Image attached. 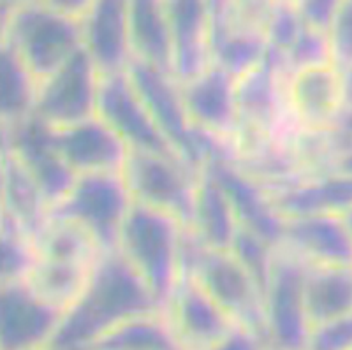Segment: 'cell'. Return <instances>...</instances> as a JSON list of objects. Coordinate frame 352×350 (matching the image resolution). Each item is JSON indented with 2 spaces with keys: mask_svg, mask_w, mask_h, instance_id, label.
<instances>
[{
  "mask_svg": "<svg viewBox=\"0 0 352 350\" xmlns=\"http://www.w3.org/2000/svg\"><path fill=\"white\" fill-rule=\"evenodd\" d=\"M162 307L118 250L97 259L85 291L62 318L52 350H92L115 327Z\"/></svg>",
  "mask_w": 352,
  "mask_h": 350,
  "instance_id": "obj_1",
  "label": "cell"
},
{
  "mask_svg": "<svg viewBox=\"0 0 352 350\" xmlns=\"http://www.w3.org/2000/svg\"><path fill=\"white\" fill-rule=\"evenodd\" d=\"M2 44L16 53L37 83H43L83 50L81 18L60 2L2 4Z\"/></svg>",
  "mask_w": 352,
  "mask_h": 350,
  "instance_id": "obj_2",
  "label": "cell"
},
{
  "mask_svg": "<svg viewBox=\"0 0 352 350\" xmlns=\"http://www.w3.org/2000/svg\"><path fill=\"white\" fill-rule=\"evenodd\" d=\"M185 229L175 217L134 203L122 229L118 252L134 267L162 310L182 276Z\"/></svg>",
  "mask_w": 352,
  "mask_h": 350,
  "instance_id": "obj_3",
  "label": "cell"
},
{
  "mask_svg": "<svg viewBox=\"0 0 352 350\" xmlns=\"http://www.w3.org/2000/svg\"><path fill=\"white\" fill-rule=\"evenodd\" d=\"M182 271L192 276L236 326L254 331L264 340V294L231 252L203 247L187 229Z\"/></svg>",
  "mask_w": 352,
  "mask_h": 350,
  "instance_id": "obj_4",
  "label": "cell"
},
{
  "mask_svg": "<svg viewBox=\"0 0 352 350\" xmlns=\"http://www.w3.org/2000/svg\"><path fill=\"white\" fill-rule=\"evenodd\" d=\"M132 204L124 175H83L78 176L65 199L50 211V217L83 229L104 254L118 250Z\"/></svg>",
  "mask_w": 352,
  "mask_h": 350,
  "instance_id": "obj_5",
  "label": "cell"
},
{
  "mask_svg": "<svg viewBox=\"0 0 352 350\" xmlns=\"http://www.w3.org/2000/svg\"><path fill=\"white\" fill-rule=\"evenodd\" d=\"M124 178L134 203L168 213L190 229L199 169L182 157L131 150Z\"/></svg>",
  "mask_w": 352,
  "mask_h": 350,
  "instance_id": "obj_6",
  "label": "cell"
},
{
  "mask_svg": "<svg viewBox=\"0 0 352 350\" xmlns=\"http://www.w3.org/2000/svg\"><path fill=\"white\" fill-rule=\"evenodd\" d=\"M270 2H210L212 65L240 80L268 55Z\"/></svg>",
  "mask_w": 352,
  "mask_h": 350,
  "instance_id": "obj_7",
  "label": "cell"
},
{
  "mask_svg": "<svg viewBox=\"0 0 352 350\" xmlns=\"http://www.w3.org/2000/svg\"><path fill=\"white\" fill-rule=\"evenodd\" d=\"M310 334L305 263L287 248L278 247L264 296V343L268 350H308Z\"/></svg>",
  "mask_w": 352,
  "mask_h": 350,
  "instance_id": "obj_8",
  "label": "cell"
},
{
  "mask_svg": "<svg viewBox=\"0 0 352 350\" xmlns=\"http://www.w3.org/2000/svg\"><path fill=\"white\" fill-rule=\"evenodd\" d=\"M100 76L83 50L39 85L36 116L50 129H65L97 116Z\"/></svg>",
  "mask_w": 352,
  "mask_h": 350,
  "instance_id": "obj_9",
  "label": "cell"
},
{
  "mask_svg": "<svg viewBox=\"0 0 352 350\" xmlns=\"http://www.w3.org/2000/svg\"><path fill=\"white\" fill-rule=\"evenodd\" d=\"M127 74L168 143L182 159L201 171L196 131L188 120L180 83L168 72L138 60H132Z\"/></svg>",
  "mask_w": 352,
  "mask_h": 350,
  "instance_id": "obj_10",
  "label": "cell"
},
{
  "mask_svg": "<svg viewBox=\"0 0 352 350\" xmlns=\"http://www.w3.org/2000/svg\"><path fill=\"white\" fill-rule=\"evenodd\" d=\"M164 314L182 350H208L240 327L185 271H182Z\"/></svg>",
  "mask_w": 352,
  "mask_h": 350,
  "instance_id": "obj_11",
  "label": "cell"
},
{
  "mask_svg": "<svg viewBox=\"0 0 352 350\" xmlns=\"http://www.w3.org/2000/svg\"><path fill=\"white\" fill-rule=\"evenodd\" d=\"M97 116L104 120L132 151L180 157L159 131L127 72L100 78Z\"/></svg>",
  "mask_w": 352,
  "mask_h": 350,
  "instance_id": "obj_12",
  "label": "cell"
},
{
  "mask_svg": "<svg viewBox=\"0 0 352 350\" xmlns=\"http://www.w3.org/2000/svg\"><path fill=\"white\" fill-rule=\"evenodd\" d=\"M0 350L50 349L64 311L44 301L27 282L0 283Z\"/></svg>",
  "mask_w": 352,
  "mask_h": 350,
  "instance_id": "obj_13",
  "label": "cell"
},
{
  "mask_svg": "<svg viewBox=\"0 0 352 350\" xmlns=\"http://www.w3.org/2000/svg\"><path fill=\"white\" fill-rule=\"evenodd\" d=\"M2 148L16 155L43 190L50 211L65 199L78 176L64 162L52 140V129L32 116L23 124L2 129Z\"/></svg>",
  "mask_w": 352,
  "mask_h": 350,
  "instance_id": "obj_14",
  "label": "cell"
},
{
  "mask_svg": "<svg viewBox=\"0 0 352 350\" xmlns=\"http://www.w3.org/2000/svg\"><path fill=\"white\" fill-rule=\"evenodd\" d=\"M56 151L76 176L124 175L131 148L99 116L65 129H52Z\"/></svg>",
  "mask_w": 352,
  "mask_h": 350,
  "instance_id": "obj_15",
  "label": "cell"
},
{
  "mask_svg": "<svg viewBox=\"0 0 352 350\" xmlns=\"http://www.w3.org/2000/svg\"><path fill=\"white\" fill-rule=\"evenodd\" d=\"M180 87L194 131L234 143L240 127L236 78L212 65Z\"/></svg>",
  "mask_w": 352,
  "mask_h": 350,
  "instance_id": "obj_16",
  "label": "cell"
},
{
  "mask_svg": "<svg viewBox=\"0 0 352 350\" xmlns=\"http://www.w3.org/2000/svg\"><path fill=\"white\" fill-rule=\"evenodd\" d=\"M83 52L100 78L124 74L132 62L129 37V2L100 0L90 2L81 18Z\"/></svg>",
  "mask_w": 352,
  "mask_h": 350,
  "instance_id": "obj_17",
  "label": "cell"
},
{
  "mask_svg": "<svg viewBox=\"0 0 352 350\" xmlns=\"http://www.w3.org/2000/svg\"><path fill=\"white\" fill-rule=\"evenodd\" d=\"M171 23V76L180 85L212 67V14L210 2L173 0L166 2Z\"/></svg>",
  "mask_w": 352,
  "mask_h": 350,
  "instance_id": "obj_18",
  "label": "cell"
},
{
  "mask_svg": "<svg viewBox=\"0 0 352 350\" xmlns=\"http://www.w3.org/2000/svg\"><path fill=\"white\" fill-rule=\"evenodd\" d=\"M282 247L308 266H352V231L344 215L285 219Z\"/></svg>",
  "mask_w": 352,
  "mask_h": 350,
  "instance_id": "obj_19",
  "label": "cell"
},
{
  "mask_svg": "<svg viewBox=\"0 0 352 350\" xmlns=\"http://www.w3.org/2000/svg\"><path fill=\"white\" fill-rule=\"evenodd\" d=\"M289 106L303 129H331L345 111L342 72L335 65L291 74Z\"/></svg>",
  "mask_w": 352,
  "mask_h": 350,
  "instance_id": "obj_20",
  "label": "cell"
},
{
  "mask_svg": "<svg viewBox=\"0 0 352 350\" xmlns=\"http://www.w3.org/2000/svg\"><path fill=\"white\" fill-rule=\"evenodd\" d=\"M284 219L305 215H345L352 210V176H312L280 190L270 192Z\"/></svg>",
  "mask_w": 352,
  "mask_h": 350,
  "instance_id": "obj_21",
  "label": "cell"
},
{
  "mask_svg": "<svg viewBox=\"0 0 352 350\" xmlns=\"http://www.w3.org/2000/svg\"><path fill=\"white\" fill-rule=\"evenodd\" d=\"M129 37L132 60L171 74L173 43L166 2H129Z\"/></svg>",
  "mask_w": 352,
  "mask_h": 350,
  "instance_id": "obj_22",
  "label": "cell"
},
{
  "mask_svg": "<svg viewBox=\"0 0 352 350\" xmlns=\"http://www.w3.org/2000/svg\"><path fill=\"white\" fill-rule=\"evenodd\" d=\"M2 215L36 238L50 219V204L23 164L2 148Z\"/></svg>",
  "mask_w": 352,
  "mask_h": 350,
  "instance_id": "obj_23",
  "label": "cell"
},
{
  "mask_svg": "<svg viewBox=\"0 0 352 350\" xmlns=\"http://www.w3.org/2000/svg\"><path fill=\"white\" fill-rule=\"evenodd\" d=\"M236 211L212 176L201 171L194 203L190 234L206 248L212 250H231L234 238L240 231Z\"/></svg>",
  "mask_w": 352,
  "mask_h": 350,
  "instance_id": "obj_24",
  "label": "cell"
},
{
  "mask_svg": "<svg viewBox=\"0 0 352 350\" xmlns=\"http://www.w3.org/2000/svg\"><path fill=\"white\" fill-rule=\"evenodd\" d=\"M305 298L312 329L352 314V266L305 264Z\"/></svg>",
  "mask_w": 352,
  "mask_h": 350,
  "instance_id": "obj_25",
  "label": "cell"
},
{
  "mask_svg": "<svg viewBox=\"0 0 352 350\" xmlns=\"http://www.w3.org/2000/svg\"><path fill=\"white\" fill-rule=\"evenodd\" d=\"M94 266L96 264L39 257L36 267L25 282L39 298L65 314L85 291Z\"/></svg>",
  "mask_w": 352,
  "mask_h": 350,
  "instance_id": "obj_26",
  "label": "cell"
},
{
  "mask_svg": "<svg viewBox=\"0 0 352 350\" xmlns=\"http://www.w3.org/2000/svg\"><path fill=\"white\" fill-rule=\"evenodd\" d=\"M39 83L18 55L2 44V129H11L30 120L36 113Z\"/></svg>",
  "mask_w": 352,
  "mask_h": 350,
  "instance_id": "obj_27",
  "label": "cell"
},
{
  "mask_svg": "<svg viewBox=\"0 0 352 350\" xmlns=\"http://www.w3.org/2000/svg\"><path fill=\"white\" fill-rule=\"evenodd\" d=\"M92 350H182L164 310L140 315L108 333Z\"/></svg>",
  "mask_w": 352,
  "mask_h": 350,
  "instance_id": "obj_28",
  "label": "cell"
},
{
  "mask_svg": "<svg viewBox=\"0 0 352 350\" xmlns=\"http://www.w3.org/2000/svg\"><path fill=\"white\" fill-rule=\"evenodd\" d=\"M39 257L96 264L102 252L94 239L74 223L50 217L48 222L34 238Z\"/></svg>",
  "mask_w": 352,
  "mask_h": 350,
  "instance_id": "obj_29",
  "label": "cell"
},
{
  "mask_svg": "<svg viewBox=\"0 0 352 350\" xmlns=\"http://www.w3.org/2000/svg\"><path fill=\"white\" fill-rule=\"evenodd\" d=\"M36 241L16 222L2 215V273L0 283L25 282L36 267Z\"/></svg>",
  "mask_w": 352,
  "mask_h": 350,
  "instance_id": "obj_30",
  "label": "cell"
},
{
  "mask_svg": "<svg viewBox=\"0 0 352 350\" xmlns=\"http://www.w3.org/2000/svg\"><path fill=\"white\" fill-rule=\"evenodd\" d=\"M229 252L240 261L241 266L247 270L248 275L256 280L263 294L266 296L270 280H272L273 266H275L276 247H273L272 243L261 238L256 232L240 227Z\"/></svg>",
  "mask_w": 352,
  "mask_h": 350,
  "instance_id": "obj_31",
  "label": "cell"
},
{
  "mask_svg": "<svg viewBox=\"0 0 352 350\" xmlns=\"http://www.w3.org/2000/svg\"><path fill=\"white\" fill-rule=\"evenodd\" d=\"M284 60L289 74L333 65L328 34L305 27L296 43L292 44L291 50L285 53Z\"/></svg>",
  "mask_w": 352,
  "mask_h": 350,
  "instance_id": "obj_32",
  "label": "cell"
},
{
  "mask_svg": "<svg viewBox=\"0 0 352 350\" xmlns=\"http://www.w3.org/2000/svg\"><path fill=\"white\" fill-rule=\"evenodd\" d=\"M303 28L305 23L300 17L296 2H270L266 39L272 52L285 56V53L303 32Z\"/></svg>",
  "mask_w": 352,
  "mask_h": 350,
  "instance_id": "obj_33",
  "label": "cell"
},
{
  "mask_svg": "<svg viewBox=\"0 0 352 350\" xmlns=\"http://www.w3.org/2000/svg\"><path fill=\"white\" fill-rule=\"evenodd\" d=\"M331 60L338 71L352 67V0H342L328 32Z\"/></svg>",
  "mask_w": 352,
  "mask_h": 350,
  "instance_id": "obj_34",
  "label": "cell"
},
{
  "mask_svg": "<svg viewBox=\"0 0 352 350\" xmlns=\"http://www.w3.org/2000/svg\"><path fill=\"white\" fill-rule=\"evenodd\" d=\"M308 350H352V314L314 326Z\"/></svg>",
  "mask_w": 352,
  "mask_h": 350,
  "instance_id": "obj_35",
  "label": "cell"
},
{
  "mask_svg": "<svg viewBox=\"0 0 352 350\" xmlns=\"http://www.w3.org/2000/svg\"><path fill=\"white\" fill-rule=\"evenodd\" d=\"M296 6L305 27L328 34L335 21L340 2H336V0H305V2H296Z\"/></svg>",
  "mask_w": 352,
  "mask_h": 350,
  "instance_id": "obj_36",
  "label": "cell"
},
{
  "mask_svg": "<svg viewBox=\"0 0 352 350\" xmlns=\"http://www.w3.org/2000/svg\"><path fill=\"white\" fill-rule=\"evenodd\" d=\"M208 350H268L259 334L245 327H236L228 338L215 343Z\"/></svg>",
  "mask_w": 352,
  "mask_h": 350,
  "instance_id": "obj_37",
  "label": "cell"
},
{
  "mask_svg": "<svg viewBox=\"0 0 352 350\" xmlns=\"http://www.w3.org/2000/svg\"><path fill=\"white\" fill-rule=\"evenodd\" d=\"M331 129H335V132L340 135L344 146L352 144V111H344L340 115V118L336 120V124ZM345 150V148H344Z\"/></svg>",
  "mask_w": 352,
  "mask_h": 350,
  "instance_id": "obj_38",
  "label": "cell"
},
{
  "mask_svg": "<svg viewBox=\"0 0 352 350\" xmlns=\"http://www.w3.org/2000/svg\"><path fill=\"white\" fill-rule=\"evenodd\" d=\"M335 173L345 176H352V144L345 146V150L342 151L338 160H336Z\"/></svg>",
  "mask_w": 352,
  "mask_h": 350,
  "instance_id": "obj_39",
  "label": "cell"
},
{
  "mask_svg": "<svg viewBox=\"0 0 352 350\" xmlns=\"http://www.w3.org/2000/svg\"><path fill=\"white\" fill-rule=\"evenodd\" d=\"M342 72V88H344L345 111H352V67Z\"/></svg>",
  "mask_w": 352,
  "mask_h": 350,
  "instance_id": "obj_40",
  "label": "cell"
},
{
  "mask_svg": "<svg viewBox=\"0 0 352 350\" xmlns=\"http://www.w3.org/2000/svg\"><path fill=\"white\" fill-rule=\"evenodd\" d=\"M345 220H347V223H349V227H351V231H352V210L351 211H347V213H345Z\"/></svg>",
  "mask_w": 352,
  "mask_h": 350,
  "instance_id": "obj_41",
  "label": "cell"
},
{
  "mask_svg": "<svg viewBox=\"0 0 352 350\" xmlns=\"http://www.w3.org/2000/svg\"><path fill=\"white\" fill-rule=\"evenodd\" d=\"M44 350H52V349H44Z\"/></svg>",
  "mask_w": 352,
  "mask_h": 350,
  "instance_id": "obj_42",
  "label": "cell"
}]
</instances>
